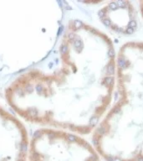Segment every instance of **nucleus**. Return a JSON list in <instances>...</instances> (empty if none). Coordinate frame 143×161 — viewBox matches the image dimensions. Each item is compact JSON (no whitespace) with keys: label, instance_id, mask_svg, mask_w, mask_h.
Here are the masks:
<instances>
[{"label":"nucleus","instance_id":"obj_6","mask_svg":"<svg viewBox=\"0 0 143 161\" xmlns=\"http://www.w3.org/2000/svg\"><path fill=\"white\" fill-rule=\"evenodd\" d=\"M139 4H140V10H141V14L142 16V18H143V1L140 2Z\"/></svg>","mask_w":143,"mask_h":161},{"label":"nucleus","instance_id":"obj_4","mask_svg":"<svg viewBox=\"0 0 143 161\" xmlns=\"http://www.w3.org/2000/svg\"><path fill=\"white\" fill-rule=\"evenodd\" d=\"M28 147L24 125L0 106V161H27Z\"/></svg>","mask_w":143,"mask_h":161},{"label":"nucleus","instance_id":"obj_1","mask_svg":"<svg viewBox=\"0 0 143 161\" xmlns=\"http://www.w3.org/2000/svg\"><path fill=\"white\" fill-rule=\"evenodd\" d=\"M116 83L112 40L82 20L68 22L52 70L32 69L7 87L13 110L29 123L89 134L110 107Z\"/></svg>","mask_w":143,"mask_h":161},{"label":"nucleus","instance_id":"obj_3","mask_svg":"<svg viewBox=\"0 0 143 161\" xmlns=\"http://www.w3.org/2000/svg\"><path fill=\"white\" fill-rule=\"evenodd\" d=\"M28 161H100L98 152L77 133L40 128L29 141Z\"/></svg>","mask_w":143,"mask_h":161},{"label":"nucleus","instance_id":"obj_5","mask_svg":"<svg viewBox=\"0 0 143 161\" xmlns=\"http://www.w3.org/2000/svg\"><path fill=\"white\" fill-rule=\"evenodd\" d=\"M98 16L108 30L119 35H131L138 27L137 11L129 1L108 3L99 10Z\"/></svg>","mask_w":143,"mask_h":161},{"label":"nucleus","instance_id":"obj_2","mask_svg":"<svg viewBox=\"0 0 143 161\" xmlns=\"http://www.w3.org/2000/svg\"><path fill=\"white\" fill-rule=\"evenodd\" d=\"M119 97L94 132L92 142L106 161H143V42L116 54Z\"/></svg>","mask_w":143,"mask_h":161}]
</instances>
